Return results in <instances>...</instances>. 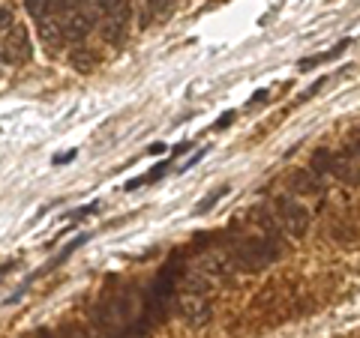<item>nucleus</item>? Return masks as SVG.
<instances>
[{
	"label": "nucleus",
	"mask_w": 360,
	"mask_h": 338,
	"mask_svg": "<svg viewBox=\"0 0 360 338\" xmlns=\"http://www.w3.org/2000/svg\"><path fill=\"white\" fill-rule=\"evenodd\" d=\"M58 15L66 33V42H84L87 33L96 27V18L90 13L87 0H58Z\"/></svg>",
	"instance_id": "nucleus-1"
},
{
	"label": "nucleus",
	"mask_w": 360,
	"mask_h": 338,
	"mask_svg": "<svg viewBox=\"0 0 360 338\" xmlns=\"http://www.w3.org/2000/svg\"><path fill=\"white\" fill-rule=\"evenodd\" d=\"M279 255H283V249L274 245V240H246L238 245V264L243 269H262L270 261H276Z\"/></svg>",
	"instance_id": "nucleus-2"
},
{
	"label": "nucleus",
	"mask_w": 360,
	"mask_h": 338,
	"mask_svg": "<svg viewBox=\"0 0 360 338\" xmlns=\"http://www.w3.org/2000/svg\"><path fill=\"white\" fill-rule=\"evenodd\" d=\"M30 58H33L30 33H27V27L15 25L13 30L6 33V39H4V60L9 66H25V63H30Z\"/></svg>",
	"instance_id": "nucleus-3"
},
{
	"label": "nucleus",
	"mask_w": 360,
	"mask_h": 338,
	"mask_svg": "<svg viewBox=\"0 0 360 338\" xmlns=\"http://www.w3.org/2000/svg\"><path fill=\"white\" fill-rule=\"evenodd\" d=\"M276 207H279V219H283L285 231L291 236H303V234L309 231V210L303 207L300 201H295V198H279Z\"/></svg>",
	"instance_id": "nucleus-4"
},
{
	"label": "nucleus",
	"mask_w": 360,
	"mask_h": 338,
	"mask_svg": "<svg viewBox=\"0 0 360 338\" xmlns=\"http://www.w3.org/2000/svg\"><path fill=\"white\" fill-rule=\"evenodd\" d=\"M37 30H39V39L49 45V48H60V45L66 42V33H63L60 15H58V4H54V9H51L49 15H42L37 21Z\"/></svg>",
	"instance_id": "nucleus-5"
},
{
	"label": "nucleus",
	"mask_w": 360,
	"mask_h": 338,
	"mask_svg": "<svg viewBox=\"0 0 360 338\" xmlns=\"http://www.w3.org/2000/svg\"><path fill=\"white\" fill-rule=\"evenodd\" d=\"M333 174H336V180H342V183H348V186H360V168H357L354 156L348 150L333 156Z\"/></svg>",
	"instance_id": "nucleus-6"
},
{
	"label": "nucleus",
	"mask_w": 360,
	"mask_h": 338,
	"mask_svg": "<svg viewBox=\"0 0 360 338\" xmlns=\"http://www.w3.org/2000/svg\"><path fill=\"white\" fill-rule=\"evenodd\" d=\"M288 186L295 191H300V195H319L321 191V177H315L312 171H297V174H291Z\"/></svg>",
	"instance_id": "nucleus-7"
},
{
	"label": "nucleus",
	"mask_w": 360,
	"mask_h": 338,
	"mask_svg": "<svg viewBox=\"0 0 360 338\" xmlns=\"http://www.w3.org/2000/svg\"><path fill=\"white\" fill-rule=\"evenodd\" d=\"M309 171L315 177H324V174H333V153L330 150H315L312 153V165Z\"/></svg>",
	"instance_id": "nucleus-8"
},
{
	"label": "nucleus",
	"mask_w": 360,
	"mask_h": 338,
	"mask_svg": "<svg viewBox=\"0 0 360 338\" xmlns=\"http://www.w3.org/2000/svg\"><path fill=\"white\" fill-rule=\"evenodd\" d=\"M352 45V39H342V42H336L333 48L328 51V54H319V58H307V60H300V72H307V69H312L315 63H324V60H333V58H340V54Z\"/></svg>",
	"instance_id": "nucleus-9"
},
{
	"label": "nucleus",
	"mask_w": 360,
	"mask_h": 338,
	"mask_svg": "<svg viewBox=\"0 0 360 338\" xmlns=\"http://www.w3.org/2000/svg\"><path fill=\"white\" fill-rule=\"evenodd\" d=\"M70 63H72V69H78V72H90L96 66V60H94V54H90L87 48H75L72 54H70Z\"/></svg>",
	"instance_id": "nucleus-10"
},
{
	"label": "nucleus",
	"mask_w": 360,
	"mask_h": 338,
	"mask_svg": "<svg viewBox=\"0 0 360 338\" xmlns=\"http://www.w3.org/2000/svg\"><path fill=\"white\" fill-rule=\"evenodd\" d=\"M54 4H58V0H25V6H27V13L33 15V18H42V15H49L51 9H54Z\"/></svg>",
	"instance_id": "nucleus-11"
},
{
	"label": "nucleus",
	"mask_w": 360,
	"mask_h": 338,
	"mask_svg": "<svg viewBox=\"0 0 360 338\" xmlns=\"http://www.w3.org/2000/svg\"><path fill=\"white\" fill-rule=\"evenodd\" d=\"M225 191H229V189L222 186V189H217V191H210V198H207V201H201V204H195V212H198V216H201V212H207V210H210V207L217 204V201L225 195Z\"/></svg>",
	"instance_id": "nucleus-12"
},
{
	"label": "nucleus",
	"mask_w": 360,
	"mask_h": 338,
	"mask_svg": "<svg viewBox=\"0 0 360 338\" xmlns=\"http://www.w3.org/2000/svg\"><path fill=\"white\" fill-rule=\"evenodd\" d=\"M15 27V18H13V9L0 6V30H13Z\"/></svg>",
	"instance_id": "nucleus-13"
},
{
	"label": "nucleus",
	"mask_w": 360,
	"mask_h": 338,
	"mask_svg": "<svg viewBox=\"0 0 360 338\" xmlns=\"http://www.w3.org/2000/svg\"><path fill=\"white\" fill-rule=\"evenodd\" d=\"M231 120H234V114H231V111H229V114H222V117H219V123H217V129H225V126H229Z\"/></svg>",
	"instance_id": "nucleus-14"
}]
</instances>
